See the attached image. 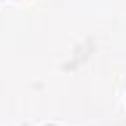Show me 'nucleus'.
Instances as JSON below:
<instances>
[]
</instances>
